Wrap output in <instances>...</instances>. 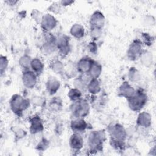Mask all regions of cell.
<instances>
[{
    "instance_id": "obj_1",
    "label": "cell",
    "mask_w": 156,
    "mask_h": 156,
    "mask_svg": "<svg viewBox=\"0 0 156 156\" xmlns=\"http://www.w3.org/2000/svg\"><path fill=\"white\" fill-rule=\"evenodd\" d=\"M105 134L102 132L94 131L92 132L88 138V144L91 151H98L101 150Z\"/></svg>"
},
{
    "instance_id": "obj_9",
    "label": "cell",
    "mask_w": 156,
    "mask_h": 156,
    "mask_svg": "<svg viewBox=\"0 0 156 156\" xmlns=\"http://www.w3.org/2000/svg\"><path fill=\"white\" fill-rule=\"evenodd\" d=\"M91 21L93 29H101V27L104 25V18L102 14L96 12L92 15Z\"/></svg>"
},
{
    "instance_id": "obj_4",
    "label": "cell",
    "mask_w": 156,
    "mask_h": 156,
    "mask_svg": "<svg viewBox=\"0 0 156 156\" xmlns=\"http://www.w3.org/2000/svg\"><path fill=\"white\" fill-rule=\"evenodd\" d=\"M27 102L26 100L23 99L22 97L15 95L11 101V107L14 113H21L23 110L27 107Z\"/></svg>"
},
{
    "instance_id": "obj_17",
    "label": "cell",
    "mask_w": 156,
    "mask_h": 156,
    "mask_svg": "<svg viewBox=\"0 0 156 156\" xmlns=\"http://www.w3.org/2000/svg\"><path fill=\"white\" fill-rule=\"evenodd\" d=\"M98 63H95L94 62L91 69H90V75L93 79H96L98 76L100 74L101 71V68L99 65L98 64Z\"/></svg>"
},
{
    "instance_id": "obj_16",
    "label": "cell",
    "mask_w": 156,
    "mask_h": 156,
    "mask_svg": "<svg viewBox=\"0 0 156 156\" xmlns=\"http://www.w3.org/2000/svg\"><path fill=\"white\" fill-rule=\"evenodd\" d=\"M98 81L96 79H93L88 84L89 90L91 92V93H97L99 91L100 86L98 83Z\"/></svg>"
},
{
    "instance_id": "obj_2",
    "label": "cell",
    "mask_w": 156,
    "mask_h": 156,
    "mask_svg": "<svg viewBox=\"0 0 156 156\" xmlns=\"http://www.w3.org/2000/svg\"><path fill=\"white\" fill-rule=\"evenodd\" d=\"M147 97L142 91H138L129 98V104L131 109L133 110H138L145 104Z\"/></svg>"
},
{
    "instance_id": "obj_20",
    "label": "cell",
    "mask_w": 156,
    "mask_h": 156,
    "mask_svg": "<svg viewBox=\"0 0 156 156\" xmlns=\"http://www.w3.org/2000/svg\"><path fill=\"white\" fill-rule=\"evenodd\" d=\"M72 35L77 38H80L83 35V27L78 25V30H76L73 27L71 29Z\"/></svg>"
},
{
    "instance_id": "obj_7",
    "label": "cell",
    "mask_w": 156,
    "mask_h": 156,
    "mask_svg": "<svg viewBox=\"0 0 156 156\" xmlns=\"http://www.w3.org/2000/svg\"><path fill=\"white\" fill-rule=\"evenodd\" d=\"M69 144L71 148L76 150H79L83 146V140L78 133H75L71 136L69 140Z\"/></svg>"
},
{
    "instance_id": "obj_19",
    "label": "cell",
    "mask_w": 156,
    "mask_h": 156,
    "mask_svg": "<svg viewBox=\"0 0 156 156\" xmlns=\"http://www.w3.org/2000/svg\"><path fill=\"white\" fill-rule=\"evenodd\" d=\"M69 96L70 99L74 101H79L80 97L81 96V93L80 91L77 89H72L69 92Z\"/></svg>"
},
{
    "instance_id": "obj_11",
    "label": "cell",
    "mask_w": 156,
    "mask_h": 156,
    "mask_svg": "<svg viewBox=\"0 0 156 156\" xmlns=\"http://www.w3.org/2000/svg\"><path fill=\"white\" fill-rule=\"evenodd\" d=\"M43 129L42 122L38 116H34L31 121L30 130L32 133H37Z\"/></svg>"
},
{
    "instance_id": "obj_6",
    "label": "cell",
    "mask_w": 156,
    "mask_h": 156,
    "mask_svg": "<svg viewBox=\"0 0 156 156\" xmlns=\"http://www.w3.org/2000/svg\"><path fill=\"white\" fill-rule=\"evenodd\" d=\"M93 63V61H92L88 57L82 58L77 65V69H79L80 72L86 73L90 70Z\"/></svg>"
},
{
    "instance_id": "obj_10",
    "label": "cell",
    "mask_w": 156,
    "mask_h": 156,
    "mask_svg": "<svg viewBox=\"0 0 156 156\" xmlns=\"http://www.w3.org/2000/svg\"><path fill=\"white\" fill-rule=\"evenodd\" d=\"M24 84L29 87H33L36 82L35 75L34 73L30 71H26L23 74Z\"/></svg>"
},
{
    "instance_id": "obj_14",
    "label": "cell",
    "mask_w": 156,
    "mask_h": 156,
    "mask_svg": "<svg viewBox=\"0 0 156 156\" xmlns=\"http://www.w3.org/2000/svg\"><path fill=\"white\" fill-rule=\"evenodd\" d=\"M68 41L67 38H65L64 37H61L59 39V42L57 43L58 48H59L60 51L62 52V53L67 52L69 49V46H68Z\"/></svg>"
},
{
    "instance_id": "obj_5",
    "label": "cell",
    "mask_w": 156,
    "mask_h": 156,
    "mask_svg": "<svg viewBox=\"0 0 156 156\" xmlns=\"http://www.w3.org/2000/svg\"><path fill=\"white\" fill-rule=\"evenodd\" d=\"M111 133L113 140L123 141L126 138L125 130L121 126L116 124L113 126L112 129Z\"/></svg>"
},
{
    "instance_id": "obj_15",
    "label": "cell",
    "mask_w": 156,
    "mask_h": 156,
    "mask_svg": "<svg viewBox=\"0 0 156 156\" xmlns=\"http://www.w3.org/2000/svg\"><path fill=\"white\" fill-rule=\"evenodd\" d=\"M58 87H59V82L53 79L48 80L47 89L48 90V91H49L50 92H51V94L55 93V92L57 90Z\"/></svg>"
},
{
    "instance_id": "obj_3",
    "label": "cell",
    "mask_w": 156,
    "mask_h": 156,
    "mask_svg": "<svg viewBox=\"0 0 156 156\" xmlns=\"http://www.w3.org/2000/svg\"><path fill=\"white\" fill-rule=\"evenodd\" d=\"M88 104L85 101H77L73 105L72 113L77 118H81L88 113Z\"/></svg>"
},
{
    "instance_id": "obj_12",
    "label": "cell",
    "mask_w": 156,
    "mask_h": 156,
    "mask_svg": "<svg viewBox=\"0 0 156 156\" xmlns=\"http://www.w3.org/2000/svg\"><path fill=\"white\" fill-rule=\"evenodd\" d=\"M120 92L122 96H126L128 99L131 98L135 93L133 89L127 83V82H124V83L121 85Z\"/></svg>"
},
{
    "instance_id": "obj_8",
    "label": "cell",
    "mask_w": 156,
    "mask_h": 156,
    "mask_svg": "<svg viewBox=\"0 0 156 156\" xmlns=\"http://www.w3.org/2000/svg\"><path fill=\"white\" fill-rule=\"evenodd\" d=\"M128 54L131 59H136L141 54V45L138 41H135L129 48Z\"/></svg>"
},
{
    "instance_id": "obj_13",
    "label": "cell",
    "mask_w": 156,
    "mask_h": 156,
    "mask_svg": "<svg viewBox=\"0 0 156 156\" xmlns=\"http://www.w3.org/2000/svg\"><path fill=\"white\" fill-rule=\"evenodd\" d=\"M87 127V124L82 119H77L72 122L71 128L73 130L75 131V133H78L80 131H83Z\"/></svg>"
},
{
    "instance_id": "obj_18",
    "label": "cell",
    "mask_w": 156,
    "mask_h": 156,
    "mask_svg": "<svg viewBox=\"0 0 156 156\" xmlns=\"http://www.w3.org/2000/svg\"><path fill=\"white\" fill-rule=\"evenodd\" d=\"M31 65L32 67V69L35 72H41L43 70V65L42 63L38 59L33 60L31 62Z\"/></svg>"
}]
</instances>
